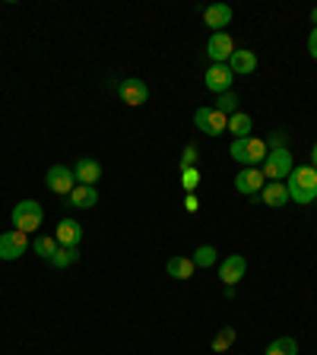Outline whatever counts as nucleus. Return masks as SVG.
Masks as SVG:
<instances>
[{
	"instance_id": "obj_1",
	"label": "nucleus",
	"mask_w": 317,
	"mask_h": 355,
	"mask_svg": "<svg viewBox=\"0 0 317 355\" xmlns=\"http://www.w3.org/2000/svg\"><path fill=\"white\" fill-rule=\"evenodd\" d=\"M286 191H289L292 203H302V207L314 203L317 200V168H311V165L292 168V175L286 178Z\"/></svg>"
},
{
	"instance_id": "obj_2",
	"label": "nucleus",
	"mask_w": 317,
	"mask_h": 355,
	"mask_svg": "<svg viewBox=\"0 0 317 355\" xmlns=\"http://www.w3.org/2000/svg\"><path fill=\"white\" fill-rule=\"evenodd\" d=\"M266 140H260V137H244V140H232L229 146V155L235 159V162L248 165V168H254V165H260L266 159Z\"/></svg>"
},
{
	"instance_id": "obj_3",
	"label": "nucleus",
	"mask_w": 317,
	"mask_h": 355,
	"mask_svg": "<svg viewBox=\"0 0 317 355\" xmlns=\"http://www.w3.org/2000/svg\"><path fill=\"white\" fill-rule=\"evenodd\" d=\"M10 222H13V229H19V232H35V229H42V222H44V209H42V203L38 200H19L13 207V213H10Z\"/></svg>"
},
{
	"instance_id": "obj_4",
	"label": "nucleus",
	"mask_w": 317,
	"mask_h": 355,
	"mask_svg": "<svg viewBox=\"0 0 317 355\" xmlns=\"http://www.w3.org/2000/svg\"><path fill=\"white\" fill-rule=\"evenodd\" d=\"M292 168H295V162H292V153H289V149H270L266 159L260 162V175H264L266 181H280V184H286V178L292 175Z\"/></svg>"
},
{
	"instance_id": "obj_5",
	"label": "nucleus",
	"mask_w": 317,
	"mask_h": 355,
	"mask_svg": "<svg viewBox=\"0 0 317 355\" xmlns=\"http://www.w3.org/2000/svg\"><path fill=\"white\" fill-rule=\"evenodd\" d=\"M194 124H197L200 133H207V137H219V133H225V124H229V118L222 114V111L216 108H197L194 111Z\"/></svg>"
},
{
	"instance_id": "obj_6",
	"label": "nucleus",
	"mask_w": 317,
	"mask_h": 355,
	"mask_svg": "<svg viewBox=\"0 0 317 355\" xmlns=\"http://www.w3.org/2000/svg\"><path fill=\"white\" fill-rule=\"evenodd\" d=\"M29 251V235L19 229H7L0 235V260H19Z\"/></svg>"
},
{
	"instance_id": "obj_7",
	"label": "nucleus",
	"mask_w": 317,
	"mask_h": 355,
	"mask_svg": "<svg viewBox=\"0 0 317 355\" xmlns=\"http://www.w3.org/2000/svg\"><path fill=\"white\" fill-rule=\"evenodd\" d=\"M44 184H48V191L51 193L67 197V193L76 187V175H74V168H67V165H51L48 175H44Z\"/></svg>"
},
{
	"instance_id": "obj_8",
	"label": "nucleus",
	"mask_w": 317,
	"mask_h": 355,
	"mask_svg": "<svg viewBox=\"0 0 317 355\" xmlns=\"http://www.w3.org/2000/svg\"><path fill=\"white\" fill-rule=\"evenodd\" d=\"M118 96L124 105L140 108V105H146V98H149V86L143 80H137V76H127V80L118 83Z\"/></svg>"
},
{
	"instance_id": "obj_9",
	"label": "nucleus",
	"mask_w": 317,
	"mask_h": 355,
	"mask_svg": "<svg viewBox=\"0 0 317 355\" xmlns=\"http://www.w3.org/2000/svg\"><path fill=\"white\" fill-rule=\"evenodd\" d=\"M232 83H235V73L229 70V64H209L207 76H203V86H207L209 92H216V96L232 92Z\"/></svg>"
},
{
	"instance_id": "obj_10",
	"label": "nucleus",
	"mask_w": 317,
	"mask_h": 355,
	"mask_svg": "<svg viewBox=\"0 0 317 355\" xmlns=\"http://www.w3.org/2000/svg\"><path fill=\"white\" fill-rule=\"evenodd\" d=\"M207 54L213 64H229V58L235 54V42H232L229 32H213L207 42Z\"/></svg>"
},
{
	"instance_id": "obj_11",
	"label": "nucleus",
	"mask_w": 317,
	"mask_h": 355,
	"mask_svg": "<svg viewBox=\"0 0 317 355\" xmlns=\"http://www.w3.org/2000/svg\"><path fill=\"white\" fill-rule=\"evenodd\" d=\"M264 184H266V178L260 175V168H244V171H238L235 175V191L244 193V197H251V200L260 197Z\"/></svg>"
},
{
	"instance_id": "obj_12",
	"label": "nucleus",
	"mask_w": 317,
	"mask_h": 355,
	"mask_svg": "<svg viewBox=\"0 0 317 355\" xmlns=\"http://www.w3.org/2000/svg\"><path fill=\"white\" fill-rule=\"evenodd\" d=\"M244 273H248L244 254H229V257L219 263V279L225 282V286H238V282L244 279Z\"/></svg>"
},
{
	"instance_id": "obj_13",
	"label": "nucleus",
	"mask_w": 317,
	"mask_h": 355,
	"mask_svg": "<svg viewBox=\"0 0 317 355\" xmlns=\"http://www.w3.org/2000/svg\"><path fill=\"white\" fill-rule=\"evenodd\" d=\"M54 241H58V248H80L83 241V225L76 219H60L58 222V235H54Z\"/></svg>"
},
{
	"instance_id": "obj_14",
	"label": "nucleus",
	"mask_w": 317,
	"mask_h": 355,
	"mask_svg": "<svg viewBox=\"0 0 317 355\" xmlns=\"http://www.w3.org/2000/svg\"><path fill=\"white\" fill-rule=\"evenodd\" d=\"M203 22H207L213 32H225V26L232 22V7L229 3H209L203 10Z\"/></svg>"
},
{
	"instance_id": "obj_15",
	"label": "nucleus",
	"mask_w": 317,
	"mask_h": 355,
	"mask_svg": "<svg viewBox=\"0 0 317 355\" xmlns=\"http://www.w3.org/2000/svg\"><path fill=\"white\" fill-rule=\"evenodd\" d=\"M229 70L235 76H248L257 70V54L248 51V48H235V54L229 58Z\"/></svg>"
},
{
	"instance_id": "obj_16",
	"label": "nucleus",
	"mask_w": 317,
	"mask_h": 355,
	"mask_svg": "<svg viewBox=\"0 0 317 355\" xmlns=\"http://www.w3.org/2000/svg\"><path fill=\"white\" fill-rule=\"evenodd\" d=\"M257 200L264 203V207H270V209H280V207H286L289 203V191H286V184H280V181H266Z\"/></svg>"
},
{
	"instance_id": "obj_17",
	"label": "nucleus",
	"mask_w": 317,
	"mask_h": 355,
	"mask_svg": "<svg viewBox=\"0 0 317 355\" xmlns=\"http://www.w3.org/2000/svg\"><path fill=\"white\" fill-rule=\"evenodd\" d=\"M76 175V184H89V187H96V181L102 178V162H96V159H80L74 168Z\"/></svg>"
},
{
	"instance_id": "obj_18",
	"label": "nucleus",
	"mask_w": 317,
	"mask_h": 355,
	"mask_svg": "<svg viewBox=\"0 0 317 355\" xmlns=\"http://www.w3.org/2000/svg\"><path fill=\"white\" fill-rule=\"evenodd\" d=\"M67 200H70V207H76V209H92L98 203V191L89 184H76L74 191L67 193Z\"/></svg>"
},
{
	"instance_id": "obj_19",
	"label": "nucleus",
	"mask_w": 317,
	"mask_h": 355,
	"mask_svg": "<svg viewBox=\"0 0 317 355\" xmlns=\"http://www.w3.org/2000/svg\"><path fill=\"white\" fill-rule=\"evenodd\" d=\"M225 130H229L235 140H244V137H251V130H254L251 114H244V111H235V114L229 118V124H225Z\"/></svg>"
},
{
	"instance_id": "obj_20",
	"label": "nucleus",
	"mask_w": 317,
	"mask_h": 355,
	"mask_svg": "<svg viewBox=\"0 0 317 355\" xmlns=\"http://www.w3.org/2000/svg\"><path fill=\"white\" fill-rule=\"evenodd\" d=\"M165 270H169L171 279H191L197 266H194V260H191V257H181V254H178V257H169Z\"/></svg>"
},
{
	"instance_id": "obj_21",
	"label": "nucleus",
	"mask_w": 317,
	"mask_h": 355,
	"mask_svg": "<svg viewBox=\"0 0 317 355\" xmlns=\"http://www.w3.org/2000/svg\"><path fill=\"white\" fill-rule=\"evenodd\" d=\"M191 260H194V266H200V270H209V266L219 260V251H216L213 244H200Z\"/></svg>"
},
{
	"instance_id": "obj_22",
	"label": "nucleus",
	"mask_w": 317,
	"mask_h": 355,
	"mask_svg": "<svg viewBox=\"0 0 317 355\" xmlns=\"http://www.w3.org/2000/svg\"><path fill=\"white\" fill-rule=\"evenodd\" d=\"M76 260H80V248H58V254H54L48 263L58 266V270H67V266H74Z\"/></svg>"
},
{
	"instance_id": "obj_23",
	"label": "nucleus",
	"mask_w": 317,
	"mask_h": 355,
	"mask_svg": "<svg viewBox=\"0 0 317 355\" xmlns=\"http://www.w3.org/2000/svg\"><path fill=\"white\" fill-rule=\"evenodd\" d=\"M32 254H38V257L51 260L54 254H58V241H54L51 235H38L35 241H32Z\"/></svg>"
},
{
	"instance_id": "obj_24",
	"label": "nucleus",
	"mask_w": 317,
	"mask_h": 355,
	"mask_svg": "<svg viewBox=\"0 0 317 355\" xmlns=\"http://www.w3.org/2000/svg\"><path fill=\"white\" fill-rule=\"evenodd\" d=\"M235 327H222L219 333H216L213 336V343H209V349H213V352H225V349L229 346H235Z\"/></svg>"
},
{
	"instance_id": "obj_25",
	"label": "nucleus",
	"mask_w": 317,
	"mask_h": 355,
	"mask_svg": "<svg viewBox=\"0 0 317 355\" xmlns=\"http://www.w3.org/2000/svg\"><path fill=\"white\" fill-rule=\"evenodd\" d=\"M266 355H298V343L292 336H280L266 346Z\"/></svg>"
},
{
	"instance_id": "obj_26",
	"label": "nucleus",
	"mask_w": 317,
	"mask_h": 355,
	"mask_svg": "<svg viewBox=\"0 0 317 355\" xmlns=\"http://www.w3.org/2000/svg\"><path fill=\"white\" fill-rule=\"evenodd\" d=\"M213 108H216V111H222L225 118H232V114L238 111V96H235V92H222V96L216 98Z\"/></svg>"
},
{
	"instance_id": "obj_27",
	"label": "nucleus",
	"mask_w": 317,
	"mask_h": 355,
	"mask_svg": "<svg viewBox=\"0 0 317 355\" xmlns=\"http://www.w3.org/2000/svg\"><path fill=\"white\" fill-rule=\"evenodd\" d=\"M200 184V171L197 168H181V187H185L187 193H194Z\"/></svg>"
},
{
	"instance_id": "obj_28",
	"label": "nucleus",
	"mask_w": 317,
	"mask_h": 355,
	"mask_svg": "<svg viewBox=\"0 0 317 355\" xmlns=\"http://www.w3.org/2000/svg\"><path fill=\"white\" fill-rule=\"evenodd\" d=\"M197 159H200V149L194 143H187L185 153H181V168H197Z\"/></svg>"
},
{
	"instance_id": "obj_29",
	"label": "nucleus",
	"mask_w": 317,
	"mask_h": 355,
	"mask_svg": "<svg viewBox=\"0 0 317 355\" xmlns=\"http://www.w3.org/2000/svg\"><path fill=\"white\" fill-rule=\"evenodd\" d=\"M266 149H289V133L286 130H273L266 137Z\"/></svg>"
},
{
	"instance_id": "obj_30",
	"label": "nucleus",
	"mask_w": 317,
	"mask_h": 355,
	"mask_svg": "<svg viewBox=\"0 0 317 355\" xmlns=\"http://www.w3.org/2000/svg\"><path fill=\"white\" fill-rule=\"evenodd\" d=\"M185 209H187V213H191V216L200 209V200L194 197V193H187V197H185Z\"/></svg>"
},
{
	"instance_id": "obj_31",
	"label": "nucleus",
	"mask_w": 317,
	"mask_h": 355,
	"mask_svg": "<svg viewBox=\"0 0 317 355\" xmlns=\"http://www.w3.org/2000/svg\"><path fill=\"white\" fill-rule=\"evenodd\" d=\"M308 54L317 60V29H311V35H308Z\"/></svg>"
},
{
	"instance_id": "obj_32",
	"label": "nucleus",
	"mask_w": 317,
	"mask_h": 355,
	"mask_svg": "<svg viewBox=\"0 0 317 355\" xmlns=\"http://www.w3.org/2000/svg\"><path fill=\"white\" fill-rule=\"evenodd\" d=\"M311 168H317V143H314V149H311Z\"/></svg>"
},
{
	"instance_id": "obj_33",
	"label": "nucleus",
	"mask_w": 317,
	"mask_h": 355,
	"mask_svg": "<svg viewBox=\"0 0 317 355\" xmlns=\"http://www.w3.org/2000/svg\"><path fill=\"white\" fill-rule=\"evenodd\" d=\"M311 22H314V29H317V7L311 10Z\"/></svg>"
}]
</instances>
